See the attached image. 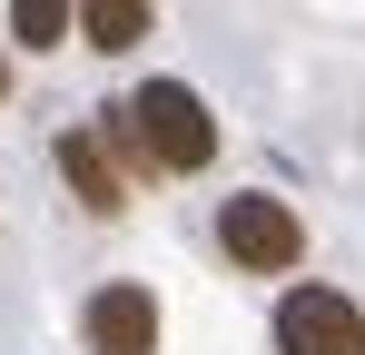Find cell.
Masks as SVG:
<instances>
[{"label":"cell","mask_w":365,"mask_h":355,"mask_svg":"<svg viewBox=\"0 0 365 355\" xmlns=\"http://www.w3.org/2000/svg\"><path fill=\"white\" fill-rule=\"evenodd\" d=\"M79 30H89V50H138L148 40V0H89Z\"/></svg>","instance_id":"6"},{"label":"cell","mask_w":365,"mask_h":355,"mask_svg":"<svg viewBox=\"0 0 365 355\" xmlns=\"http://www.w3.org/2000/svg\"><path fill=\"white\" fill-rule=\"evenodd\" d=\"M0 89H10V69H0Z\"/></svg>","instance_id":"8"},{"label":"cell","mask_w":365,"mask_h":355,"mask_svg":"<svg viewBox=\"0 0 365 355\" xmlns=\"http://www.w3.org/2000/svg\"><path fill=\"white\" fill-rule=\"evenodd\" d=\"M277 355H365V316L336 287H287L277 296Z\"/></svg>","instance_id":"3"},{"label":"cell","mask_w":365,"mask_h":355,"mask_svg":"<svg viewBox=\"0 0 365 355\" xmlns=\"http://www.w3.org/2000/svg\"><path fill=\"white\" fill-rule=\"evenodd\" d=\"M109 148H119V128H109V118H99V128H60V178L99 207V217H109V207H128V168L109 158Z\"/></svg>","instance_id":"4"},{"label":"cell","mask_w":365,"mask_h":355,"mask_svg":"<svg viewBox=\"0 0 365 355\" xmlns=\"http://www.w3.org/2000/svg\"><path fill=\"white\" fill-rule=\"evenodd\" d=\"M109 128H119L128 168H207V158H217V118H207V99H197L187 79L128 89L119 109H109Z\"/></svg>","instance_id":"1"},{"label":"cell","mask_w":365,"mask_h":355,"mask_svg":"<svg viewBox=\"0 0 365 355\" xmlns=\"http://www.w3.org/2000/svg\"><path fill=\"white\" fill-rule=\"evenodd\" d=\"M89 355H158V296L148 287H99L89 296Z\"/></svg>","instance_id":"5"},{"label":"cell","mask_w":365,"mask_h":355,"mask_svg":"<svg viewBox=\"0 0 365 355\" xmlns=\"http://www.w3.org/2000/svg\"><path fill=\"white\" fill-rule=\"evenodd\" d=\"M10 30L50 50V40H60V30H69V10H60V0H20V10H10Z\"/></svg>","instance_id":"7"},{"label":"cell","mask_w":365,"mask_h":355,"mask_svg":"<svg viewBox=\"0 0 365 355\" xmlns=\"http://www.w3.org/2000/svg\"><path fill=\"white\" fill-rule=\"evenodd\" d=\"M217 247L237 257L247 277H287V267L306 257V227H297V207H287V197H257V187H247V197L217 207Z\"/></svg>","instance_id":"2"}]
</instances>
